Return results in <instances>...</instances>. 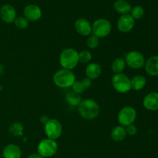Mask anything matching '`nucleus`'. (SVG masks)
I'll use <instances>...</instances> for the list:
<instances>
[{
    "label": "nucleus",
    "mask_w": 158,
    "mask_h": 158,
    "mask_svg": "<svg viewBox=\"0 0 158 158\" xmlns=\"http://www.w3.org/2000/svg\"><path fill=\"white\" fill-rule=\"evenodd\" d=\"M100 108L98 103L93 99L83 100L78 106V112L83 119L92 120L97 118L100 114Z\"/></svg>",
    "instance_id": "f257e3e1"
},
{
    "label": "nucleus",
    "mask_w": 158,
    "mask_h": 158,
    "mask_svg": "<svg viewBox=\"0 0 158 158\" xmlns=\"http://www.w3.org/2000/svg\"><path fill=\"white\" fill-rule=\"evenodd\" d=\"M52 80L56 86L59 88L66 89L73 86L76 81V77L72 70L62 68L54 73Z\"/></svg>",
    "instance_id": "f03ea898"
},
{
    "label": "nucleus",
    "mask_w": 158,
    "mask_h": 158,
    "mask_svg": "<svg viewBox=\"0 0 158 158\" xmlns=\"http://www.w3.org/2000/svg\"><path fill=\"white\" fill-rule=\"evenodd\" d=\"M79 52L73 48L63 49L60 55V64L63 69L72 70L78 65Z\"/></svg>",
    "instance_id": "7ed1b4c3"
},
{
    "label": "nucleus",
    "mask_w": 158,
    "mask_h": 158,
    "mask_svg": "<svg viewBox=\"0 0 158 158\" xmlns=\"http://www.w3.org/2000/svg\"><path fill=\"white\" fill-rule=\"evenodd\" d=\"M112 30L111 23L106 19L100 18L92 24V34L99 39L106 38Z\"/></svg>",
    "instance_id": "20e7f679"
},
{
    "label": "nucleus",
    "mask_w": 158,
    "mask_h": 158,
    "mask_svg": "<svg viewBox=\"0 0 158 158\" xmlns=\"http://www.w3.org/2000/svg\"><path fill=\"white\" fill-rule=\"evenodd\" d=\"M58 151V143L56 140L46 138L42 140L37 146V151L43 157H51L56 154Z\"/></svg>",
    "instance_id": "39448f33"
},
{
    "label": "nucleus",
    "mask_w": 158,
    "mask_h": 158,
    "mask_svg": "<svg viewBox=\"0 0 158 158\" xmlns=\"http://www.w3.org/2000/svg\"><path fill=\"white\" fill-rule=\"evenodd\" d=\"M137 111L134 107L130 106H126L120 110L117 115V120L120 126L124 127L131 124H134L137 119Z\"/></svg>",
    "instance_id": "423d86ee"
},
{
    "label": "nucleus",
    "mask_w": 158,
    "mask_h": 158,
    "mask_svg": "<svg viewBox=\"0 0 158 158\" xmlns=\"http://www.w3.org/2000/svg\"><path fill=\"white\" fill-rule=\"evenodd\" d=\"M112 86L120 94H127L131 90V79L124 73H117L113 77Z\"/></svg>",
    "instance_id": "0eeeda50"
},
{
    "label": "nucleus",
    "mask_w": 158,
    "mask_h": 158,
    "mask_svg": "<svg viewBox=\"0 0 158 158\" xmlns=\"http://www.w3.org/2000/svg\"><path fill=\"white\" fill-rule=\"evenodd\" d=\"M44 131L47 138L56 140L61 137L63 126L56 119H49L44 124Z\"/></svg>",
    "instance_id": "6e6552de"
},
{
    "label": "nucleus",
    "mask_w": 158,
    "mask_h": 158,
    "mask_svg": "<svg viewBox=\"0 0 158 158\" xmlns=\"http://www.w3.org/2000/svg\"><path fill=\"white\" fill-rule=\"evenodd\" d=\"M126 64L129 66L130 68L134 69H139L143 67L145 65L144 56L143 54L139 51H131L126 55L124 58Z\"/></svg>",
    "instance_id": "1a4fd4ad"
},
{
    "label": "nucleus",
    "mask_w": 158,
    "mask_h": 158,
    "mask_svg": "<svg viewBox=\"0 0 158 158\" xmlns=\"http://www.w3.org/2000/svg\"><path fill=\"white\" fill-rule=\"evenodd\" d=\"M135 20L131 14L121 15L117 20V29L120 32L127 33L130 32L134 27Z\"/></svg>",
    "instance_id": "9d476101"
},
{
    "label": "nucleus",
    "mask_w": 158,
    "mask_h": 158,
    "mask_svg": "<svg viewBox=\"0 0 158 158\" xmlns=\"http://www.w3.org/2000/svg\"><path fill=\"white\" fill-rule=\"evenodd\" d=\"M23 15L29 22H36L40 19L43 12L40 6L35 4H29L23 9Z\"/></svg>",
    "instance_id": "9b49d317"
},
{
    "label": "nucleus",
    "mask_w": 158,
    "mask_h": 158,
    "mask_svg": "<svg viewBox=\"0 0 158 158\" xmlns=\"http://www.w3.org/2000/svg\"><path fill=\"white\" fill-rule=\"evenodd\" d=\"M0 17L6 23H14L16 19V10L15 7L10 4H5L0 9Z\"/></svg>",
    "instance_id": "f8f14e48"
},
{
    "label": "nucleus",
    "mask_w": 158,
    "mask_h": 158,
    "mask_svg": "<svg viewBox=\"0 0 158 158\" xmlns=\"http://www.w3.org/2000/svg\"><path fill=\"white\" fill-rule=\"evenodd\" d=\"M75 29L77 33L83 36H89L92 33V25L84 18L77 19L75 22Z\"/></svg>",
    "instance_id": "ddd939ff"
},
{
    "label": "nucleus",
    "mask_w": 158,
    "mask_h": 158,
    "mask_svg": "<svg viewBox=\"0 0 158 158\" xmlns=\"http://www.w3.org/2000/svg\"><path fill=\"white\" fill-rule=\"evenodd\" d=\"M143 105L145 109L150 111L158 110V93L151 92L145 96L143 100Z\"/></svg>",
    "instance_id": "4468645a"
},
{
    "label": "nucleus",
    "mask_w": 158,
    "mask_h": 158,
    "mask_svg": "<svg viewBox=\"0 0 158 158\" xmlns=\"http://www.w3.org/2000/svg\"><path fill=\"white\" fill-rule=\"evenodd\" d=\"M2 155L4 158H21V148H19V146L14 143L8 144L3 149Z\"/></svg>",
    "instance_id": "2eb2a0df"
},
{
    "label": "nucleus",
    "mask_w": 158,
    "mask_h": 158,
    "mask_svg": "<svg viewBox=\"0 0 158 158\" xmlns=\"http://www.w3.org/2000/svg\"><path fill=\"white\" fill-rule=\"evenodd\" d=\"M145 71L152 77L158 76V56H152L145 62Z\"/></svg>",
    "instance_id": "dca6fc26"
},
{
    "label": "nucleus",
    "mask_w": 158,
    "mask_h": 158,
    "mask_svg": "<svg viewBox=\"0 0 158 158\" xmlns=\"http://www.w3.org/2000/svg\"><path fill=\"white\" fill-rule=\"evenodd\" d=\"M85 73H86V77L90 79L91 80H96L101 75L102 67L99 63H91L86 66Z\"/></svg>",
    "instance_id": "f3484780"
},
{
    "label": "nucleus",
    "mask_w": 158,
    "mask_h": 158,
    "mask_svg": "<svg viewBox=\"0 0 158 158\" xmlns=\"http://www.w3.org/2000/svg\"><path fill=\"white\" fill-rule=\"evenodd\" d=\"M114 8L117 12H118L120 15H125V14H129L131 11V4L127 0H117L114 4Z\"/></svg>",
    "instance_id": "a211bd4d"
},
{
    "label": "nucleus",
    "mask_w": 158,
    "mask_h": 158,
    "mask_svg": "<svg viewBox=\"0 0 158 158\" xmlns=\"http://www.w3.org/2000/svg\"><path fill=\"white\" fill-rule=\"evenodd\" d=\"M127 132L126 129H125L124 127L123 126H117L113 128V130L111 131V138L114 141L116 142H121L123 140H125L127 137Z\"/></svg>",
    "instance_id": "6ab92c4d"
},
{
    "label": "nucleus",
    "mask_w": 158,
    "mask_h": 158,
    "mask_svg": "<svg viewBox=\"0 0 158 158\" xmlns=\"http://www.w3.org/2000/svg\"><path fill=\"white\" fill-rule=\"evenodd\" d=\"M131 89L139 91L143 89L147 84V80L143 76L137 75L131 80Z\"/></svg>",
    "instance_id": "aec40b11"
},
{
    "label": "nucleus",
    "mask_w": 158,
    "mask_h": 158,
    "mask_svg": "<svg viewBox=\"0 0 158 158\" xmlns=\"http://www.w3.org/2000/svg\"><path fill=\"white\" fill-rule=\"evenodd\" d=\"M127 64L125 60L121 57L115 59L111 64V69L115 74L122 73L125 69Z\"/></svg>",
    "instance_id": "412c9836"
},
{
    "label": "nucleus",
    "mask_w": 158,
    "mask_h": 158,
    "mask_svg": "<svg viewBox=\"0 0 158 158\" xmlns=\"http://www.w3.org/2000/svg\"><path fill=\"white\" fill-rule=\"evenodd\" d=\"M66 100L70 106H78L79 104L81 103L82 99L80 94H77L73 91H71V92L66 94Z\"/></svg>",
    "instance_id": "4be33fe9"
},
{
    "label": "nucleus",
    "mask_w": 158,
    "mask_h": 158,
    "mask_svg": "<svg viewBox=\"0 0 158 158\" xmlns=\"http://www.w3.org/2000/svg\"><path fill=\"white\" fill-rule=\"evenodd\" d=\"M9 131L14 137H21L24 132V128L20 122H14L9 126Z\"/></svg>",
    "instance_id": "5701e85b"
},
{
    "label": "nucleus",
    "mask_w": 158,
    "mask_h": 158,
    "mask_svg": "<svg viewBox=\"0 0 158 158\" xmlns=\"http://www.w3.org/2000/svg\"><path fill=\"white\" fill-rule=\"evenodd\" d=\"M145 13V10L141 6H136L131 9V15L134 18V19H140L143 17Z\"/></svg>",
    "instance_id": "b1692460"
},
{
    "label": "nucleus",
    "mask_w": 158,
    "mask_h": 158,
    "mask_svg": "<svg viewBox=\"0 0 158 158\" xmlns=\"http://www.w3.org/2000/svg\"><path fill=\"white\" fill-rule=\"evenodd\" d=\"M93 56L89 50H83L79 52V62L83 64L89 63L92 60Z\"/></svg>",
    "instance_id": "393cba45"
},
{
    "label": "nucleus",
    "mask_w": 158,
    "mask_h": 158,
    "mask_svg": "<svg viewBox=\"0 0 158 158\" xmlns=\"http://www.w3.org/2000/svg\"><path fill=\"white\" fill-rule=\"evenodd\" d=\"M14 24L18 29H26L29 27V22L24 16H19L14 21Z\"/></svg>",
    "instance_id": "a878e982"
},
{
    "label": "nucleus",
    "mask_w": 158,
    "mask_h": 158,
    "mask_svg": "<svg viewBox=\"0 0 158 158\" xmlns=\"http://www.w3.org/2000/svg\"><path fill=\"white\" fill-rule=\"evenodd\" d=\"M99 45H100V39L97 38L93 34L88 36L87 40H86V46L89 49H96L97 47H98Z\"/></svg>",
    "instance_id": "bb28decb"
},
{
    "label": "nucleus",
    "mask_w": 158,
    "mask_h": 158,
    "mask_svg": "<svg viewBox=\"0 0 158 158\" xmlns=\"http://www.w3.org/2000/svg\"><path fill=\"white\" fill-rule=\"evenodd\" d=\"M71 87H72L73 91L74 93H76V94H80V95L81 94H83V91L85 90L81 81H78V80H76Z\"/></svg>",
    "instance_id": "cd10ccee"
},
{
    "label": "nucleus",
    "mask_w": 158,
    "mask_h": 158,
    "mask_svg": "<svg viewBox=\"0 0 158 158\" xmlns=\"http://www.w3.org/2000/svg\"><path fill=\"white\" fill-rule=\"evenodd\" d=\"M127 134L129 136H135L137 133V127L134 124H131L125 127Z\"/></svg>",
    "instance_id": "c85d7f7f"
},
{
    "label": "nucleus",
    "mask_w": 158,
    "mask_h": 158,
    "mask_svg": "<svg viewBox=\"0 0 158 158\" xmlns=\"http://www.w3.org/2000/svg\"><path fill=\"white\" fill-rule=\"evenodd\" d=\"M81 83L85 89H88V88H89L92 86V80L88 78V77H85V78L82 79Z\"/></svg>",
    "instance_id": "c756f323"
},
{
    "label": "nucleus",
    "mask_w": 158,
    "mask_h": 158,
    "mask_svg": "<svg viewBox=\"0 0 158 158\" xmlns=\"http://www.w3.org/2000/svg\"><path fill=\"white\" fill-rule=\"evenodd\" d=\"M49 120V117H48V116H46V115H43L40 117V122H41L42 123H43V124H45L46 123H47V121Z\"/></svg>",
    "instance_id": "7c9ffc66"
},
{
    "label": "nucleus",
    "mask_w": 158,
    "mask_h": 158,
    "mask_svg": "<svg viewBox=\"0 0 158 158\" xmlns=\"http://www.w3.org/2000/svg\"><path fill=\"white\" fill-rule=\"evenodd\" d=\"M27 158H45L42 157L41 155H40L39 154H32L29 156Z\"/></svg>",
    "instance_id": "2f4dec72"
},
{
    "label": "nucleus",
    "mask_w": 158,
    "mask_h": 158,
    "mask_svg": "<svg viewBox=\"0 0 158 158\" xmlns=\"http://www.w3.org/2000/svg\"><path fill=\"white\" fill-rule=\"evenodd\" d=\"M3 73H4V67L3 66L0 65V75H2Z\"/></svg>",
    "instance_id": "473e14b6"
}]
</instances>
